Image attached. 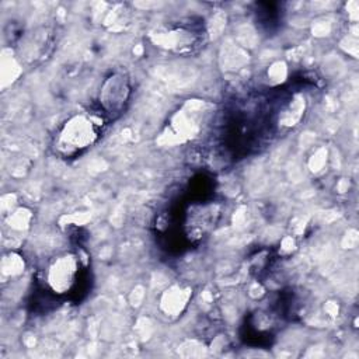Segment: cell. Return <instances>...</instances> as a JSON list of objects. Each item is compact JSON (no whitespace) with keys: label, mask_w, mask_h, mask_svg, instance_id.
<instances>
[{"label":"cell","mask_w":359,"mask_h":359,"mask_svg":"<svg viewBox=\"0 0 359 359\" xmlns=\"http://www.w3.org/2000/svg\"><path fill=\"white\" fill-rule=\"evenodd\" d=\"M95 136V129L91 121L81 115L74 116L63 126L59 135V146L67 151L81 150L90 146Z\"/></svg>","instance_id":"6da1fadb"},{"label":"cell","mask_w":359,"mask_h":359,"mask_svg":"<svg viewBox=\"0 0 359 359\" xmlns=\"http://www.w3.org/2000/svg\"><path fill=\"white\" fill-rule=\"evenodd\" d=\"M77 266L73 257H62L49 268V283L57 292L69 289L74 280Z\"/></svg>","instance_id":"7a4b0ae2"}]
</instances>
